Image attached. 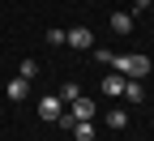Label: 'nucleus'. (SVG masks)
<instances>
[{
	"label": "nucleus",
	"instance_id": "obj_5",
	"mask_svg": "<svg viewBox=\"0 0 154 141\" xmlns=\"http://www.w3.org/2000/svg\"><path fill=\"white\" fill-rule=\"evenodd\" d=\"M103 94H107V98H120V94H124V77H120V73H107V77H103Z\"/></svg>",
	"mask_w": 154,
	"mask_h": 141
},
{
	"label": "nucleus",
	"instance_id": "obj_11",
	"mask_svg": "<svg viewBox=\"0 0 154 141\" xmlns=\"http://www.w3.org/2000/svg\"><path fill=\"white\" fill-rule=\"evenodd\" d=\"M90 51H94V64L111 69V60H116V51H111V47H90Z\"/></svg>",
	"mask_w": 154,
	"mask_h": 141
},
{
	"label": "nucleus",
	"instance_id": "obj_7",
	"mask_svg": "<svg viewBox=\"0 0 154 141\" xmlns=\"http://www.w3.org/2000/svg\"><path fill=\"white\" fill-rule=\"evenodd\" d=\"M73 115H77V120H94V98L77 94V98H73Z\"/></svg>",
	"mask_w": 154,
	"mask_h": 141
},
{
	"label": "nucleus",
	"instance_id": "obj_12",
	"mask_svg": "<svg viewBox=\"0 0 154 141\" xmlns=\"http://www.w3.org/2000/svg\"><path fill=\"white\" fill-rule=\"evenodd\" d=\"M124 124H128V115H124L120 107H116V111H107V128H116V133H120Z\"/></svg>",
	"mask_w": 154,
	"mask_h": 141
},
{
	"label": "nucleus",
	"instance_id": "obj_8",
	"mask_svg": "<svg viewBox=\"0 0 154 141\" xmlns=\"http://www.w3.org/2000/svg\"><path fill=\"white\" fill-rule=\"evenodd\" d=\"M9 98H13V103H22V98L30 94V81H26V77H13V81H9V90H5Z\"/></svg>",
	"mask_w": 154,
	"mask_h": 141
},
{
	"label": "nucleus",
	"instance_id": "obj_1",
	"mask_svg": "<svg viewBox=\"0 0 154 141\" xmlns=\"http://www.w3.org/2000/svg\"><path fill=\"white\" fill-rule=\"evenodd\" d=\"M111 69L120 73V77H128V81H141V77H150V56H141V51H133V56H116L111 60Z\"/></svg>",
	"mask_w": 154,
	"mask_h": 141
},
{
	"label": "nucleus",
	"instance_id": "obj_6",
	"mask_svg": "<svg viewBox=\"0 0 154 141\" xmlns=\"http://www.w3.org/2000/svg\"><path fill=\"white\" fill-rule=\"evenodd\" d=\"M120 98H124V103H146V86L124 77V94H120Z\"/></svg>",
	"mask_w": 154,
	"mask_h": 141
},
{
	"label": "nucleus",
	"instance_id": "obj_15",
	"mask_svg": "<svg viewBox=\"0 0 154 141\" xmlns=\"http://www.w3.org/2000/svg\"><path fill=\"white\" fill-rule=\"evenodd\" d=\"M150 5H154V0H133V13H146Z\"/></svg>",
	"mask_w": 154,
	"mask_h": 141
},
{
	"label": "nucleus",
	"instance_id": "obj_2",
	"mask_svg": "<svg viewBox=\"0 0 154 141\" xmlns=\"http://www.w3.org/2000/svg\"><path fill=\"white\" fill-rule=\"evenodd\" d=\"M60 111H64L60 94H43V98H38V120H43V124H56V120H60Z\"/></svg>",
	"mask_w": 154,
	"mask_h": 141
},
{
	"label": "nucleus",
	"instance_id": "obj_13",
	"mask_svg": "<svg viewBox=\"0 0 154 141\" xmlns=\"http://www.w3.org/2000/svg\"><path fill=\"white\" fill-rule=\"evenodd\" d=\"M77 94H82V86H77V81H64V86H60V103H73Z\"/></svg>",
	"mask_w": 154,
	"mask_h": 141
},
{
	"label": "nucleus",
	"instance_id": "obj_3",
	"mask_svg": "<svg viewBox=\"0 0 154 141\" xmlns=\"http://www.w3.org/2000/svg\"><path fill=\"white\" fill-rule=\"evenodd\" d=\"M64 43L77 47V51H90L94 47V30L90 26H73V30H64Z\"/></svg>",
	"mask_w": 154,
	"mask_h": 141
},
{
	"label": "nucleus",
	"instance_id": "obj_9",
	"mask_svg": "<svg viewBox=\"0 0 154 141\" xmlns=\"http://www.w3.org/2000/svg\"><path fill=\"white\" fill-rule=\"evenodd\" d=\"M73 141H94V124L90 120H77L73 124Z\"/></svg>",
	"mask_w": 154,
	"mask_h": 141
},
{
	"label": "nucleus",
	"instance_id": "obj_14",
	"mask_svg": "<svg viewBox=\"0 0 154 141\" xmlns=\"http://www.w3.org/2000/svg\"><path fill=\"white\" fill-rule=\"evenodd\" d=\"M43 43H47V47H60V43H64V30H60V26H51V30L43 34Z\"/></svg>",
	"mask_w": 154,
	"mask_h": 141
},
{
	"label": "nucleus",
	"instance_id": "obj_4",
	"mask_svg": "<svg viewBox=\"0 0 154 141\" xmlns=\"http://www.w3.org/2000/svg\"><path fill=\"white\" fill-rule=\"evenodd\" d=\"M116 34H133V26H137V17L133 13H111V22H107Z\"/></svg>",
	"mask_w": 154,
	"mask_h": 141
},
{
	"label": "nucleus",
	"instance_id": "obj_10",
	"mask_svg": "<svg viewBox=\"0 0 154 141\" xmlns=\"http://www.w3.org/2000/svg\"><path fill=\"white\" fill-rule=\"evenodd\" d=\"M38 73H43V69H38V60H30V56L22 60V69H17V77H26V81H34Z\"/></svg>",
	"mask_w": 154,
	"mask_h": 141
}]
</instances>
